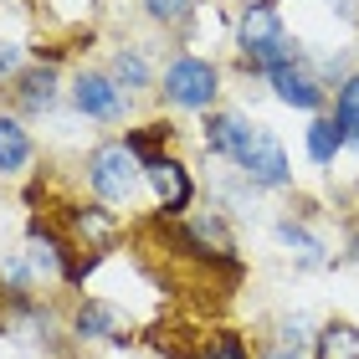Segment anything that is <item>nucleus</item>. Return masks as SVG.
I'll use <instances>...</instances> for the list:
<instances>
[{"instance_id": "nucleus-1", "label": "nucleus", "mask_w": 359, "mask_h": 359, "mask_svg": "<svg viewBox=\"0 0 359 359\" xmlns=\"http://www.w3.org/2000/svg\"><path fill=\"white\" fill-rule=\"evenodd\" d=\"M205 144H210V154H226V159H236L241 175L252 180V185H287V154H283V144H277L267 128H257L247 123L241 113H216V118L205 123Z\"/></svg>"}, {"instance_id": "nucleus-2", "label": "nucleus", "mask_w": 359, "mask_h": 359, "mask_svg": "<svg viewBox=\"0 0 359 359\" xmlns=\"http://www.w3.org/2000/svg\"><path fill=\"white\" fill-rule=\"evenodd\" d=\"M88 180L93 190L103 195V201H134L139 190V154L128 149V144H97V149L88 154Z\"/></svg>"}, {"instance_id": "nucleus-3", "label": "nucleus", "mask_w": 359, "mask_h": 359, "mask_svg": "<svg viewBox=\"0 0 359 359\" xmlns=\"http://www.w3.org/2000/svg\"><path fill=\"white\" fill-rule=\"evenodd\" d=\"M241 57H247L252 67H262V72H272L277 62H287V57H298L287 46L283 21H277L272 6H247V15H241Z\"/></svg>"}, {"instance_id": "nucleus-4", "label": "nucleus", "mask_w": 359, "mask_h": 359, "mask_svg": "<svg viewBox=\"0 0 359 359\" xmlns=\"http://www.w3.org/2000/svg\"><path fill=\"white\" fill-rule=\"evenodd\" d=\"M159 93L175 108H210V97H216V67L201 62V57H180L165 67V88Z\"/></svg>"}, {"instance_id": "nucleus-5", "label": "nucleus", "mask_w": 359, "mask_h": 359, "mask_svg": "<svg viewBox=\"0 0 359 359\" xmlns=\"http://www.w3.org/2000/svg\"><path fill=\"white\" fill-rule=\"evenodd\" d=\"M267 77H272V88H277V97H283L287 108H318V103H323V88H318V77L308 72L298 57L277 62V67H272Z\"/></svg>"}, {"instance_id": "nucleus-6", "label": "nucleus", "mask_w": 359, "mask_h": 359, "mask_svg": "<svg viewBox=\"0 0 359 359\" xmlns=\"http://www.w3.org/2000/svg\"><path fill=\"white\" fill-rule=\"evenodd\" d=\"M72 97H77V108H83L88 118H118V113H123V93L103 72H83L72 83Z\"/></svg>"}, {"instance_id": "nucleus-7", "label": "nucleus", "mask_w": 359, "mask_h": 359, "mask_svg": "<svg viewBox=\"0 0 359 359\" xmlns=\"http://www.w3.org/2000/svg\"><path fill=\"white\" fill-rule=\"evenodd\" d=\"M144 175H149V185L159 190L165 210H185V201H190V175H185V165H175V159H165V154H149V159H144Z\"/></svg>"}, {"instance_id": "nucleus-8", "label": "nucleus", "mask_w": 359, "mask_h": 359, "mask_svg": "<svg viewBox=\"0 0 359 359\" xmlns=\"http://www.w3.org/2000/svg\"><path fill=\"white\" fill-rule=\"evenodd\" d=\"M26 262H31V272H36V277H62V272H67V252H62L57 236H46L41 226H36L31 241H26Z\"/></svg>"}, {"instance_id": "nucleus-9", "label": "nucleus", "mask_w": 359, "mask_h": 359, "mask_svg": "<svg viewBox=\"0 0 359 359\" xmlns=\"http://www.w3.org/2000/svg\"><path fill=\"white\" fill-rule=\"evenodd\" d=\"M26 159H31V139H26V128L15 123V118H0V170L15 175V170H26Z\"/></svg>"}, {"instance_id": "nucleus-10", "label": "nucleus", "mask_w": 359, "mask_h": 359, "mask_svg": "<svg viewBox=\"0 0 359 359\" xmlns=\"http://www.w3.org/2000/svg\"><path fill=\"white\" fill-rule=\"evenodd\" d=\"M52 103H57V77H52V67L26 72V77H21V108L41 113V108H52Z\"/></svg>"}, {"instance_id": "nucleus-11", "label": "nucleus", "mask_w": 359, "mask_h": 359, "mask_svg": "<svg viewBox=\"0 0 359 359\" xmlns=\"http://www.w3.org/2000/svg\"><path fill=\"white\" fill-rule=\"evenodd\" d=\"M344 149V128L334 118H318L308 128V154H313V165H334V154Z\"/></svg>"}, {"instance_id": "nucleus-12", "label": "nucleus", "mask_w": 359, "mask_h": 359, "mask_svg": "<svg viewBox=\"0 0 359 359\" xmlns=\"http://www.w3.org/2000/svg\"><path fill=\"white\" fill-rule=\"evenodd\" d=\"M318 359H359V329H349V323H334V329H323V339H318Z\"/></svg>"}, {"instance_id": "nucleus-13", "label": "nucleus", "mask_w": 359, "mask_h": 359, "mask_svg": "<svg viewBox=\"0 0 359 359\" xmlns=\"http://www.w3.org/2000/svg\"><path fill=\"white\" fill-rule=\"evenodd\" d=\"M113 329H118V318H113L108 303H88L83 313H77V334L83 339H108Z\"/></svg>"}, {"instance_id": "nucleus-14", "label": "nucleus", "mask_w": 359, "mask_h": 359, "mask_svg": "<svg viewBox=\"0 0 359 359\" xmlns=\"http://www.w3.org/2000/svg\"><path fill=\"white\" fill-rule=\"evenodd\" d=\"M334 123L344 128V139L359 134V72L349 77L344 88H339V108H334Z\"/></svg>"}, {"instance_id": "nucleus-15", "label": "nucleus", "mask_w": 359, "mask_h": 359, "mask_svg": "<svg viewBox=\"0 0 359 359\" xmlns=\"http://www.w3.org/2000/svg\"><path fill=\"white\" fill-rule=\"evenodd\" d=\"M113 83L118 88H144L149 83V62H144L139 52H118L113 57Z\"/></svg>"}, {"instance_id": "nucleus-16", "label": "nucleus", "mask_w": 359, "mask_h": 359, "mask_svg": "<svg viewBox=\"0 0 359 359\" xmlns=\"http://www.w3.org/2000/svg\"><path fill=\"white\" fill-rule=\"evenodd\" d=\"M283 241H287V247H298V257H303L308 267H318V262H323V247L303 231V226H292V221H287V226H283Z\"/></svg>"}, {"instance_id": "nucleus-17", "label": "nucleus", "mask_w": 359, "mask_h": 359, "mask_svg": "<svg viewBox=\"0 0 359 359\" xmlns=\"http://www.w3.org/2000/svg\"><path fill=\"white\" fill-rule=\"evenodd\" d=\"M144 6H149V15H154V21H185L195 0H144Z\"/></svg>"}, {"instance_id": "nucleus-18", "label": "nucleus", "mask_w": 359, "mask_h": 359, "mask_svg": "<svg viewBox=\"0 0 359 359\" xmlns=\"http://www.w3.org/2000/svg\"><path fill=\"white\" fill-rule=\"evenodd\" d=\"M205 359H247V349H241V339H236V334H221L216 344H210Z\"/></svg>"}, {"instance_id": "nucleus-19", "label": "nucleus", "mask_w": 359, "mask_h": 359, "mask_svg": "<svg viewBox=\"0 0 359 359\" xmlns=\"http://www.w3.org/2000/svg\"><path fill=\"white\" fill-rule=\"evenodd\" d=\"M6 72H21V46L15 41H0V77Z\"/></svg>"}, {"instance_id": "nucleus-20", "label": "nucleus", "mask_w": 359, "mask_h": 359, "mask_svg": "<svg viewBox=\"0 0 359 359\" xmlns=\"http://www.w3.org/2000/svg\"><path fill=\"white\" fill-rule=\"evenodd\" d=\"M267 359H298V354H287V349H277V354H267Z\"/></svg>"}, {"instance_id": "nucleus-21", "label": "nucleus", "mask_w": 359, "mask_h": 359, "mask_svg": "<svg viewBox=\"0 0 359 359\" xmlns=\"http://www.w3.org/2000/svg\"><path fill=\"white\" fill-rule=\"evenodd\" d=\"M349 139H354V144H359V134H349Z\"/></svg>"}]
</instances>
